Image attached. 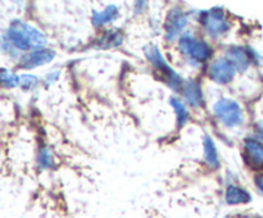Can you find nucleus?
<instances>
[{
    "instance_id": "nucleus-9",
    "label": "nucleus",
    "mask_w": 263,
    "mask_h": 218,
    "mask_svg": "<svg viewBox=\"0 0 263 218\" xmlns=\"http://www.w3.org/2000/svg\"><path fill=\"white\" fill-rule=\"evenodd\" d=\"M187 23V18L184 13L180 9H172L167 15L166 25H164V30H166V37L168 41L175 40L185 28Z\"/></svg>"
},
{
    "instance_id": "nucleus-4",
    "label": "nucleus",
    "mask_w": 263,
    "mask_h": 218,
    "mask_svg": "<svg viewBox=\"0 0 263 218\" xmlns=\"http://www.w3.org/2000/svg\"><path fill=\"white\" fill-rule=\"evenodd\" d=\"M200 21H202L205 32L213 38L225 35L230 27L228 19H226L225 12L221 8H213V9L204 12L200 17Z\"/></svg>"
},
{
    "instance_id": "nucleus-19",
    "label": "nucleus",
    "mask_w": 263,
    "mask_h": 218,
    "mask_svg": "<svg viewBox=\"0 0 263 218\" xmlns=\"http://www.w3.org/2000/svg\"><path fill=\"white\" fill-rule=\"evenodd\" d=\"M37 77L33 74H22L20 77V86L25 90H31L37 85Z\"/></svg>"
},
{
    "instance_id": "nucleus-12",
    "label": "nucleus",
    "mask_w": 263,
    "mask_h": 218,
    "mask_svg": "<svg viewBox=\"0 0 263 218\" xmlns=\"http://www.w3.org/2000/svg\"><path fill=\"white\" fill-rule=\"evenodd\" d=\"M182 95H184L187 104H190L192 107L198 108L203 104V92L198 82H186L184 86V90H182Z\"/></svg>"
},
{
    "instance_id": "nucleus-20",
    "label": "nucleus",
    "mask_w": 263,
    "mask_h": 218,
    "mask_svg": "<svg viewBox=\"0 0 263 218\" xmlns=\"http://www.w3.org/2000/svg\"><path fill=\"white\" fill-rule=\"evenodd\" d=\"M59 74H61V72L59 71H54V72H51V73H49L48 76L45 77V80H44V84H45V86H50L51 84H54V82L58 80Z\"/></svg>"
},
{
    "instance_id": "nucleus-3",
    "label": "nucleus",
    "mask_w": 263,
    "mask_h": 218,
    "mask_svg": "<svg viewBox=\"0 0 263 218\" xmlns=\"http://www.w3.org/2000/svg\"><path fill=\"white\" fill-rule=\"evenodd\" d=\"M213 113L221 123L226 127H236L243 123V112L235 100L220 99L213 105Z\"/></svg>"
},
{
    "instance_id": "nucleus-6",
    "label": "nucleus",
    "mask_w": 263,
    "mask_h": 218,
    "mask_svg": "<svg viewBox=\"0 0 263 218\" xmlns=\"http://www.w3.org/2000/svg\"><path fill=\"white\" fill-rule=\"evenodd\" d=\"M236 68L229 59L218 58L210 66V77L217 84H229L234 78Z\"/></svg>"
},
{
    "instance_id": "nucleus-17",
    "label": "nucleus",
    "mask_w": 263,
    "mask_h": 218,
    "mask_svg": "<svg viewBox=\"0 0 263 218\" xmlns=\"http://www.w3.org/2000/svg\"><path fill=\"white\" fill-rule=\"evenodd\" d=\"M37 162H39V166H40V168H51V167H53V163H54L53 154H51V151L49 150L48 148L40 149V151H39Z\"/></svg>"
},
{
    "instance_id": "nucleus-18",
    "label": "nucleus",
    "mask_w": 263,
    "mask_h": 218,
    "mask_svg": "<svg viewBox=\"0 0 263 218\" xmlns=\"http://www.w3.org/2000/svg\"><path fill=\"white\" fill-rule=\"evenodd\" d=\"M2 84L4 87L12 89V87H15L17 85H20V77L13 73V72L4 68L2 71Z\"/></svg>"
},
{
    "instance_id": "nucleus-1",
    "label": "nucleus",
    "mask_w": 263,
    "mask_h": 218,
    "mask_svg": "<svg viewBox=\"0 0 263 218\" xmlns=\"http://www.w3.org/2000/svg\"><path fill=\"white\" fill-rule=\"evenodd\" d=\"M8 40L18 50H37L46 45V37L37 28L21 21H14L8 28Z\"/></svg>"
},
{
    "instance_id": "nucleus-11",
    "label": "nucleus",
    "mask_w": 263,
    "mask_h": 218,
    "mask_svg": "<svg viewBox=\"0 0 263 218\" xmlns=\"http://www.w3.org/2000/svg\"><path fill=\"white\" fill-rule=\"evenodd\" d=\"M225 199L228 204L238 205V204H247L252 200V195L243 187L236 186V185H230L226 189Z\"/></svg>"
},
{
    "instance_id": "nucleus-7",
    "label": "nucleus",
    "mask_w": 263,
    "mask_h": 218,
    "mask_svg": "<svg viewBox=\"0 0 263 218\" xmlns=\"http://www.w3.org/2000/svg\"><path fill=\"white\" fill-rule=\"evenodd\" d=\"M244 159L253 169H263V145L258 140L247 138L244 143Z\"/></svg>"
},
{
    "instance_id": "nucleus-13",
    "label": "nucleus",
    "mask_w": 263,
    "mask_h": 218,
    "mask_svg": "<svg viewBox=\"0 0 263 218\" xmlns=\"http://www.w3.org/2000/svg\"><path fill=\"white\" fill-rule=\"evenodd\" d=\"M118 17V8L116 5H108L103 12H92V25L94 26H103L107 23L112 22Z\"/></svg>"
},
{
    "instance_id": "nucleus-8",
    "label": "nucleus",
    "mask_w": 263,
    "mask_h": 218,
    "mask_svg": "<svg viewBox=\"0 0 263 218\" xmlns=\"http://www.w3.org/2000/svg\"><path fill=\"white\" fill-rule=\"evenodd\" d=\"M54 56H55V53L51 49H37V50L30 51L27 55L22 56L20 66L25 69H32L35 67L50 63Z\"/></svg>"
},
{
    "instance_id": "nucleus-5",
    "label": "nucleus",
    "mask_w": 263,
    "mask_h": 218,
    "mask_svg": "<svg viewBox=\"0 0 263 218\" xmlns=\"http://www.w3.org/2000/svg\"><path fill=\"white\" fill-rule=\"evenodd\" d=\"M180 51L194 62H204L212 54L210 45L192 35H184L179 41Z\"/></svg>"
},
{
    "instance_id": "nucleus-21",
    "label": "nucleus",
    "mask_w": 263,
    "mask_h": 218,
    "mask_svg": "<svg viewBox=\"0 0 263 218\" xmlns=\"http://www.w3.org/2000/svg\"><path fill=\"white\" fill-rule=\"evenodd\" d=\"M256 186L263 192V173L258 174V176L256 177Z\"/></svg>"
},
{
    "instance_id": "nucleus-14",
    "label": "nucleus",
    "mask_w": 263,
    "mask_h": 218,
    "mask_svg": "<svg viewBox=\"0 0 263 218\" xmlns=\"http://www.w3.org/2000/svg\"><path fill=\"white\" fill-rule=\"evenodd\" d=\"M123 43V35L120 31H108L104 35L100 36L97 46L100 49H109L120 46Z\"/></svg>"
},
{
    "instance_id": "nucleus-16",
    "label": "nucleus",
    "mask_w": 263,
    "mask_h": 218,
    "mask_svg": "<svg viewBox=\"0 0 263 218\" xmlns=\"http://www.w3.org/2000/svg\"><path fill=\"white\" fill-rule=\"evenodd\" d=\"M171 105L174 108L175 113H176V118H177V125L179 127H182V126L186 125L187 120H189V112L185 108V105L180 102L177 97H171Z\"/></svg>"
},
{
    "instance_id": "nucleus-22",
    "label": "nucleus",
    "mask_w": 263,
    "mask_h": 218,
    "mask_svg": "<svg viewBox=\"0 0 263 218\" xmlns=\"http://www.w3.org/2000/svg\"><path fill=\"white\" fill-rule=\"evenodd\" d=\"M258 127H259V131H261V132L263 133V120L259 121V123H258Z\"/></svg>"
},
{
    "instance_id": "nucleus-2",
    "label": "nucleus",
    "mask_w": 263,
    "mask_h": 218,
    "mask_svg": "<svg viewBox=\"0 0 263 218\" xmlns=\"http://www.w3.org/2000/svg\"><path fill=\"white\" fill-rule=\"evenodd\" d=\"M145 55L148 58V61L151 62L152 66L156 68V71L158 72L159 76L166 81V84L168 86H171L172 89H179L180 85H181V78H180L179 74L168 66L166 61H164L163 55H162L161 51L158 50L157 46H146L145 48Z\"/></svg>"
},
{
    "instance_id": "nucleus-10",
    "label": "nucleus",
    "mask_w": 263,
    "mask_h": 218,
    "mask_svg": "<svg viewBox=\"0 0 263 218\" xmlns=\"http://www.w3.org/2000/svg\"><path fill=\"white\" fill-rule=\"evenodd\" d=\"M252 54H253V50L243 49L240 46H233V48H230L226 51V59H229L233 63L236 71L244 72L248 69L251 61L253 59L252 58Z\"/></svg>"
},
{
    "instance_id": "nucleus-15",
    "label": "nucleus",
    "mask_w": 263,
    "mask_h": 218,
    "mask_svg": "<svg viewBox=\"0 0 263 218\" xmlns=\"http://www.w3.org/2000/svg\"><path fill=\"white\" fill-rule=\"evenodd\" d=\"M203 148H204V158L205 163L211 167V168H217L220 166V161H218L217 149H216L215 143L210 136H204V141H203Z\"/></svg>"
}]
</instances>
